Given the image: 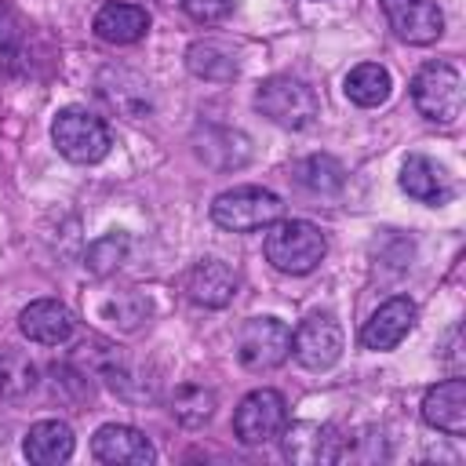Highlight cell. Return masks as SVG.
<instances>
[{
    "instance_id": "25",
    "label": "cell",
    "mask_w": 466,
    "mask_h": 466,
    "mask_svg": "<svg viewBox=\"0 0 466 466\" xmlns=\"http://www.w3.org/2000/svg\"><path fill=\"white\" fill-rule=\"evenodd\" d=\"M124 255H127V237L124 233H106V237H98L91 248H87V269L95 273V277H106V273H113L120 262H124Z\"/></svg>"
},
{
    "instance_id": "27",
    "label": "cell",
    "mask_w": 466,
    "mask_h": 466,
    "mask_svg": "<svg viewBox=\"0 0 466 466\" xmlns=\"http://www.w3.org/2000/svg\"><path fill=\"white\" fill-rule=\"evenodd\" d=\"M182 7H186V15H189L193 22L211 25V22H222V18L229 15L233 0H182Z\"/></svg>"
},
{
    "instance_id": "23",
    "label": "cell",
    "mask_w": 466,
    "mask_h": 466,
    "mask_svg": "<svg viewBox=\"0 0 466 466\" xmlns=\"http://www.w3.org/2000/svg\"><path fill=\"white\" fill-rule=\"evenodd\" d=\"M295 175H299V182H302L306 189H313V193H335V189L342 186V164H339L335 157H324V153L306 157V160L295 167Z\"/></svg>"
},
{
    "instance_id": "11",
    "label": "cell",
    "mask_w": 466,
    "mask_h": 466,
    "mask_svg": "<svg viewBox=\"0 0 466 466\" xmlns=\"http://www.w3.org/2000/svg\"><path fill=\"white\" fill-rule=\"evenodd\" d=\"M411 328H415V302L404 299V295H393V299H386V302L371 313V320H368L364 331H360V342H364V350L382 353V350L400 346Z\"/></svg>"
},
{
    "instance_id": "24",
    "label": "cell",
    "mask_w": 466,
    "mask_h": 466,
    "mask_svg": "<svg viewBox=\"0 0 466 466\" xmlns=\"http://www.w3.org/2000/svg\"><path fill=\"white\" fill-rule=\"evenodd\" d=\"M29 40V22L11 0H0V58L15 62Z\"/></svg>"
},
{
    "instance_id": "16",
    "label": "cell",
    "mask_w": 466,
    "mask_h": 466,
    "mask_svg": "<svg viewBox=\"0 0 466 466\" xmlns=\"http://www.w3.org/2000/svg\"><path fill=\"white\" fill-rule=\"evenodd\" d=\"M189 295H193V302L211 306V309L226 306L237 295V269L229 262H222V258L197 262L193 273H189Z\"/></svg>"
},
{
    "instance_id": "21",
    "label": "cell",
    "mask_w": 466,
    "mask_h": 466,
    "mask_svg": "<svg viewBox=\"0 0 466 466\" xmlns=\"http://www.w3.org/2000/svg\"><path fill=\"white\" fill-rule=\"evenodd\" d=\"M33 386H36V364L15 346H0V397L18 400Z\"/></svg>"
},
{
    "instance_id": "14",
    "label": "cell",
    "mask_w": 466,
    "mask_h": 466,
    "mask_svg": "<svg viewBox=\"0 0 466 466\" xmlns=\"http://www.w3.org/2000/svg\"><path fill=\"white\" fill-rule=\"evenodd\" d=\"M18 328H22L25 339H33L40 346H58L73 335V313L55 299H36L22 309Z\"/></svg>"
},
{
    "instance_id": "19",
    "label": "cell",
    "mask_w": 466,
    "mask_h": 466,
    "mask_svg": "<svg viewBox=\"0 0 466 466\" xmlns=\"http://www.w3.org/2000/svg\"><path fill=\"white\" fill-rule=\"evenodd\" d=\"M186 66L200 80H233L237 76V55L218 40H197L186 51Z\"/></svg>"
},
{
    "instance_id": "9",
    "label": "cell",
    "mask_w": 466,
    "mask_h": 466,
    "mask_svg": "<svg viewBox=\"0 0 466 466\" xmlns=\"http://www.w3.org/2000/svg\"><path fill=\"white\" fill-rule=\"evenodd\" d=\"M390 29L408 44H433L444 33V15L437 0H379Z\"/></svg>"
},
{
    "instance_id": "10",
    "label": "cell",
    "mask_w": 466,
    "mask_h": 466,
    "mask_svg": "<svg viewBox=\"0 0 466 466\" xmlns=\"http://www.w3.org/2000/svg\"><path fill=\"white\" fill-rule=\"evenodd\" d=\"M91 455L106 466H149L157 459L153 444L135 426H124V422L98 426V433L91 437Z\"/></svg>"
},
{
    "instance_id": "13",
    "label": "cell",
    "mask_w": 466,
    "mask_h": 466,
    "mask_svg": "<svg viewBox=\"0 0 466 466\" xmlns=\"http://www.w3.org/2000/svg\"><path fill=\"white\" fill-rule=\"evenodd\" d=\"M284 433V455L291 462L313 466V462H335L339 459V433L331 426H317V422H295Z\"/></svg>"
},
{
    "instance_id": "8",
    "label": "cell",
    "mask_w": 466,
    "mask_h": 466,
    "mask_svg": "<svg viewBox=\"0 0 466 466\" xmlns=\"http://www.w3.org/2000/svg\"><path fill=\"white\" fill-rule=\"evenodd\" d=\"M291 353H295V360H299L302 368H309V371L331 368V364L342 357V328H339V320L328 317V313L306 317V320L295 328V335H291Z\"/></svg>"
},
{
    "instance_id": "26",
    "label": "cell",
    "mask_w": 466,
    "mask_h": 466,
    "mask_svg": "<svg viewBox=\"0 0 466 466\" xmlns=\"http://www.w3.org/2000/svg\"><path fill=\"white\" fill-rule=\"evenodd\" d=\"M106 317H109L116 328L135 331V328L149 317V302H146L138 291H120L116 299H109V302H106Z\"/></svg>"
},
{
    "instance_id": "18",
    "label": "cell",
    "mask_w": 466,
    "mask_h": 466,
    "mask_svg": "<svg viewBox=\"0 0 466 466\" xmlns=\"http://www.w3.org/2000/svg\"><path fill=\"white\" fill-rule=\"evenodd\" d=\"M25 459L36 462V466H58L73 455V430L58 419H44V422H33L29 433H25Z\"/></svg>"
},
{
    "instance_id": "22",
    "label": "cell",
    "mask_w": 466,
    "mask_h": 466,
    "mask_svg": "<svg viewBox=\"0 0 466 466\" xmlns=\"http://www.w3.org/2000/svg\"><path fill=\"white\" fill-rule=\"evenodd\" d=\"M215 411V393L204 390V386H178L175 397H171V415L186 426H200L208 422Z\"/></svg>"
},
{
    "instance_id": "3",
    "label": "cell",
    "mask_w": 466,
    "mask_h": 466,
    "mask_svg": "<svg viewBox=\"0 0 466 466\" xmlns=\"http://www.w3.org/2000/svg\"><path fill=\"white\" fill-rule=\"evenodd\" d=\"M255 109L273 120L277 127H288V131H302L317 120L320 106H317V95L309 84L295 80V76H269L258 84L255 91Z\"/></svg>"
},
{
    "instance_id": "15",
    "label": "cell",
    "mask_w": 466,
    "mask_h": 466,
    "mask_svg": "<svg viewBox=\"0 0 466 466\" xmlns=\"http://www.w3.org/2000/svg\"><path fill=\"white\" fill-rule=\"evenodd\" d=\"M400 189L419 204H444L451 197V178L444 175V167L437 160L411 153L400 164Z\"/></svg>"
},
{
    "instance_id": "6",
    "label": "cell",
    "mask_w": 466,
    "mask_h": 466,
    "mask_svg": "<svg viewBox=\"0 0 466 466\" xmlns=\"http://www.w3.org/2000/svg\"><path fill=\"white\" fill-rule=\"evenodd\" d=\"M291 353V328L277 317H251L237 335V357L248 371H269Z\"/></svg>"
},
{
    "instance_id": "20",
    "label": "cell",
    "mask_w": 466,
    "mask_h": 466,
    "mask_svg": "<svg viewBox=\"0 0 466 466\" xmlns=\"http://www.w3.org/2000/svg\"><path fill=\"white\" fill-rule=\"evenodd\" d=\"M390 91H393V80L379 62H360L346 73V98L364 106V109L382 106L390 98Z\"/></svg>"
},
{
    "instance_id": "2",
    "label": "cell",
    "mask_w": 466,
    "mask_h": 466,
    "mask_svg": "<svg viewBox=\"0 0 466 466\" xmlns=\"http://www.w3.org/2000/svg\"><path fill=\"white\" fill-rule=\"evenodd\" d=\"M51 142L73 164H98L109 153V146H113L106 120L87 113V109H80V106H66V109L55 113Z\"/></svg>"
},
{
    "instance_id": "17",
    "label": "cell",
    "mask_w": 466,
    "mask_h": 466,
    "mask_svg": "<svg viewBox=\"0 0 466 466\" xmlns=\"http://www.w3.org/2000/svg\"><path fill=\"white\" fill-rule=\"evenodd\" d=\"M95 33L106 44H135L149 33V15L138 4H102L95 15Z\"/></svg>"
},
{
    "instance_id": "12",
    "label": "cell",
    "mask_w": 466,
    "mask_h": 466,
    "mask_svg": "<svg viewBox=\"0 0 466 466\" xmlns=\"http://www.w3.org/2000/svg\"><path fill=\"white\" fill-rule=\"evenodd\" d=\"M422 419L448 437H462L466 433V382L444 379L430 386L422 397Z\"/></svg>"
},
{
    "instance_id": "5",
    "label": "cell",
    "mask_w": 466,
    "mask_h": 466,
    "mask_svg": "<svg viewBox=\"0 0 466 466\" xmlns=\"http://www.w3.org/2000/svg\"><path fill=\"white\" fill-rule=\"evenodd\" d=\"M415 109L433 124H451L462 113V76L448 62H430L411 80Z\"/></svg>"
},
{
    "instance_id": "4",
    "label": "cell",
    "mask_w": 466,
    "mask_h": 466,
    "mask_svg": "<svg viewBox=\"0 0 466 466\" xmlns=\"http://www.w3.org/2000/svg\"><path fill=\"white\" fill-rule=\"evenodd\" d=\"M280 197L262 189V186H237L226 189L211 200V218L215 226L229 229V233H251V229H266L269 222L280 218Z\"/></svg>"
},
{
    "instance_id": "7",
    "label": "cell",
    "mask_w": 466,
    "mask_h": 466,
    "mask_svg": "<svg viewBox=\"0 0 466 466\" xmlns=\"http://www.w3.org/2000/svg\"><path fill=\"white\" fill-rule=\"evenodd\" d=\"M284 426H288V404H284V397L277 390H266V386L251 390L233 411V433L248 448L273 441Z\"/></svg>"
},
{
    "instance_id": "1",
    "label": "cell",
    "mask_w": 466,
    "mask_h": 466,
    "mask_svg": "<svg viewBox=\"0 0 466 466\" xmlns=\"http://www.w3.org/2000/svg\"><path fill=\"white\" fill-rule=\"evenodd\" d=\"M266 258L280 269V273H291V277H302V273H313L328 251L324 244V233L313 226V222H302V218H277L266 226Z\"/></svg>"
}]
</instances>
